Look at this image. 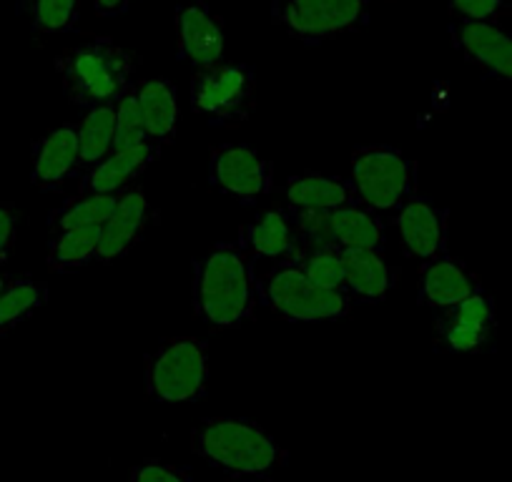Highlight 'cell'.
I'll return each mask as SVG.
<instances>
[{"label": "cell", "mask_w": 512, "mask_h": 482, "mask_svg": "<svg viewBox=\"0 0 512 482\" xmlns=\"http://www.w3.org/2000/svg\"><path fill=\"white\" fill-rule=\"evenodd\" d=\"M347 269V294L352 304H379L395 292L400 269L392 267L384 252L374 249H342Z\"/></svg>", "instance_id": "obj_19"}, {"label": "cell", "mask_w": 512, "mask_h": 482, "mask_svg": "<svg viewBox=\"0 0 512 482\" xmlns=\"http://www.w3.org/2000/svg\"><path fill=\"white\" fill-rule=\"evenodd\" d=\"M224 23L206 3L196 0L176 8V48L179 58L194 71L219 66L224 61Z\"/></svg>", "instance_id": "obj_13"}, {"label": "cell", "mask_w": 512, "mask_h": 482, "mask_svg": "<svg viewBox=\"0 0 512 482\" xmlns=\"http://www.w3.org/2000/svg\"><path fill=\"white\" fill-rule=\"evenodd\" d=\"M98 249H101V226H86V229H68L51 234L46 257L48 272H78V269L98 262Z\"/></svg>", "instance_id": "obj_23"}, {"label": "cell", "mask_w": 512, "mask_h": 482, "mask_svg": "<svg viewBox=\"0 0 512 482\" xmlns=\"http://www.w3.org/2000/svg\"><path fill=\"white\" fill-rule=\"evenodd\" d=\"M149 144L144 129V118L139 108V93L136 83L128 88L116 101V126H113V154L116 151H134Z\"/></svg>", "instance_id": "obj_29"}, {"label": "cell", "mask_w": 512, "mask_h": 482, "mask_svg": "<svg viewBox=\"0 0 512 482\" xmlns=\"http://www.w3.org/2000/svg\"><path fill=\"white\" fill-rule=\"evenodd\" d=\"M191 108L211 124L239 126L256 108V73L246 63H219L191 73Z\"/></svg>", "instance_id": "obj_7"}, {"label": "cell", "mask_w": 512, "mask_h": 482, "mask_svg": "<svg viewBox=\"0 0 512 482\" xmlns=\"http://www.w3.org/2000/svg\"><path fill=\"white\" fill-rule=\"evenodd\" d=\"M161 156V146L146 144L134 151H116L78 174V194H121Z\"/></svg>", "instance_id": "obj_18"}, {"label": "cell", "mask_w": 512, "mask_h": 482, "mask_svg": "<svg viewBox=\"0 0 512 482\" xmlns=\"http://www.w3.org/2000/svg\"><path fill=\"white\" fill-rule=\"evenodd\" d=\"M294 264H299V269H302L317 287L347 294V269H344L342 249H339L337 244L299 252Z\"/></svg>", "instance_id": "obj_28"}, {"label": "cell", "mask_w": 512, "mask_h": 482, "mask_svg": "<svg viewBox=\"0 0 512 482\" xmlns=\"http://www.w3.org/2000/svg\"><path fill=\"white\" fill-rule=\"evenodd\" d=\"M352 161L354 191L359 204L377 214H397L420 191V166L405 151L387 144L357 146Z\"/></svg>", "instance_id": "obj_6"}, {"label": "cell", "mask_w": 512, "mask_h": 482, "mask_svg": "<svg viewBox=\"0 0 512 482\" xmlns=\"http://www.w3.org/2000/svg\"><path fill=\"white\" fill-rule=\"evenodd\" d=\"M400 244L410 259L420 264L445 257L450 241V209L417 194L395 214Z\"/></svg>", "instance_id": "obj_11"}, {"label": "cell", "mask_w": 512, "mask_h": 482, "mask_svg": "<svg viewBox=\"0 0 512 482\" xmlns=\"http://www.w3.org/2000/svg\"><path fill=\"white\" fill-rule=\"evenodd\" d=\"M31 184L43 194L61 189L66 181L81 174L76 124H63L33 141Z\"/></svg>", "instance_id": "obj_15"}, {"label": "cell", "mask_w": 512, "mask_h": 482, "mask_svg": "<svg viewBox=\"0 0 512 482\" xmlns=\"http://www.w3.org/2000/svg\"><path fill=\"white\" fill-rule=\"evenodd\" d=\"M113 126H116V101L86 108L83 118L76 124L81 171L91 169L108 154H113Z\"/></svg>", "instance_id": "obj_24"}, {"label": "cell", "mask_w": 512, "mask_h": 482, "mask_svg": "<svg viewBox=\"0 0 512 482\" xmlns=\"http://www.w3.org/2000/svg\"><path fill=\"white\" fill-rule=\"evenodd\" d=\"M18 234V211L8 201L0 199V269L6 267L11 259L13 247H16Z\"/></svg>", "instance_id": "obj_33"}, {"label": "cell", "mask_w": 512, "mask_h": 482, "mask_svg": "<svg viewBox=\"0 0 512 482\" xmlns=\"http://www.w3.org/2000/svg\"><path fill=\"white\" fill-rule=\"evenodd\" d=\"M292 219L294 231H297L299 252H307V249H319V247H332V211H314V209H292V206H284Z\"/></svg>", "instance_id": "obj_30"}, {"label": "cell", "mask_w": 512, "mask_h": 482, "mask_svg": "<svg viewBox=\"0 0 512 482\" xmlns=\"http://www.w3.org/2000/svg\"><path fill=\"white\" fill-rule=\"evenodd\" d=\"M53 66L61 76L66 101L86 111V108L118 101V96L134 86L139 56L118 46L113 38L96 36L88 38L81 46L58 53Z\"/></svg>", "instance_id": "obj_3"}, {"label": "cell", "mask_w": 512, "mask_h": 482, "mask_svg": "<svg viewBox=\"0 0 512 482\" xmlns=\"http://www.w3.org/2000/svg\"><path fill=\"white\" fill-rule=\"evenodd\" d=\"M274 26L304 43L349 36L369 23V0H274Z\"/></svg>", "instance_id": "obj_8"}, {"label": "cell", "mask_w": 512, "mask_h": 482, "mask_svg": "<svg viewBox=\"0 0 512 482\" xmlns=\"http://www.w3.org/2000/svg\"><path fill=\"white\" fill-rule=\"evenodd\" d=\"M332 236L339 249L384 252V219L382 214L357 201L332 211Z\"/></svg>", "instance_id": "obj_22"}, {"label": "cell", "mask_w": 512, "mask_h": 482, "mask_svg": "<svg viewBox=\"0 0 512 482\" xmlns=\"http://www.w3.org/2000/svg\"><path fill=\"white\" fill-rule=\"evenodd\" d=\"M151 216H154V209H151L149 199H146L144 186L134 184L128 186L126 191H121L116 201V209L108 216L106 224L101 226L98 262L113 264L126 257L144 239L146 229L151 224Z\"/></svg>", "instance_id": "obj_14"}, {"label": "cell", "mask_w": 512, "mask_h": 482, "mask_svg": "<svg viewBox=\"0 0 512 482\" xmlns=\"http://www.w3.org/2000/svg\"><path fill=\"white\" fill-rule=\"evenodd\" d=\"M495 327V302L490 294L480 289L465 302L437 312L435 349L450 354H477L490 347Z\"/></svg>", "instance_id": "obj_10"}, {"label": "cell", "mask_w": 512, "mask_h": 482, "mask_svg": "<svg viewBox=\"0 0 512 482\" xmlns=\"http://www.w3.org/2000/svg\"><path fill=\"white\" fill-rule=\"evenodd\" d=\"M209 184L219 194L251 204L274 191L272 161L246 144L214 146L209 154Z\"/></svg>", "instance_id": "obj_9"}, {"label": "cell", "mask_w": 512, "mask_h": 482, "mask_svg": "<svg viewBox=\"0 0 512 482\" xmlns=\"http://www.w3.org/2000/svg\"><path fill=\"white\" fill-rule=\"evenodd\" d=\"M450 41L452 48L482 76L512 81V31L502 28L500 23L450 18Z\"/></svg>", "instance_id": "obj_12"}, {"label": "cell", "mask_w": 512, "mask_h": 482, "mask_svg": "<svg viewBox=\"0 0 512 482\" xmlns=\"http://www.w3.org/2000/svg\"><path fill=\"white\" fill-rule=\"evenodd\" d=\"M209 342L166 337L144 357L146 395L161 405L196 402L209 390Z\"/></svg>", "instance_id": "obj_4"}, {"label": "cell", "mask_w": 512, "mask_h": 482, "mask_svg": "<svg viewBox=\"0 0 512 482\" xmlns=\"http://www.w3.org/2000/svg\"><path fill=\"white\" fill-rule=\"evenodd\" d=\"M131 3H134V0H93V8H96L98 16L116 18L123 16V13L131 8Z\"/></svg>", "instance_id": "obj_34"}, {"label": "cell", "mask_w": 512, "mask_h": 482, "mask_svg": "<svg viewBox=\"0 0 512 482\" xmlns=\"http://www.w3.org/2000/svg\"><path fill=\"white\" fill-rule=\"evenodd\" d=\"M191 452L234 482H269L289 462V450L249 417L199 420L191 427Z\"/></svg>", "instance_id": "obj_1"}, {"label": "cell", "mask_w": 512, "mask_h": 482, "mask_svg": "<svg viewBox=\"0 0 512 482\" xmlns=\"http://www.w3.org/2000/svg\"><path fill=\"white\" fill-rule=\"evenodd\" d=\"M282 196L292 209H314V211H337L342 206L357 204V191L352 179L319 171H304V174L289 176L282 186Z\"/></svg>", "instance_id": "obj_20"}, {"label": "cell", "mask_w": 512, "mask_h": 482, "mask_svg": "<svg viewBox=\"0 0 512 482\" xmlns=\"http://www.w3.org/2000/svg\"><path fill=\"white\" fill-rule=\"evenodd\" d=\"M480 289V277L452 254L420 264V287H417V304L420 307L437 309V312L450 309Z\"/></svg>", "instance_id": "obj_16"}, {"label": "cell", "mask_w": 512, "mask_h": 482, "mask_svg": "<svg viewBox=\"0 0 512 482\" xmlns=\"http://www.w3.org/2000/svg\"><path fill=\"white\" fill-rule=\"evenodd\" d=\"M11 279H13V277H8L6 269H0V294L6 292V287H8V284H11Z\"/></svg>", "instance_id": "obj_35"}, {"label": "cell", "mask_w": 512, "mask_h": 482, "mask_svg": "<svg viewBox=\"0 0 512 482\" xmlns=\"http://www.w3.org/2000/svg\"><path fill=\"white\" fill-rule=\"evenodd\" d=\"M118 194H76L68 196L63 204L51 209L48 214V231L58 234V231L68 229H86V226H103L108 216L116 209Z\"/></svg>", "instance_id": "obj_25"}, {"label": "cell", "mask_w": 512, "mask_h": 482, "mask_svg": "<svg viewBox=\"0 0 512 482\" xmlns=\"http://www.w3.org/2000/svg\"><path fill=\"white\" fill-rule=\"evenodd\" d=\"M128 482H194V475H191L189 467L156 460V457H146V460L136 462L131 467Z\"/></svg>", "instance_id": "obj_32"}, {"label": "cell", "mask_w": 512, "mask_h": 482, "mask_svg": "<svg viewBox=\"0 0 512 482\" xmlns=\"http://www.w3.org/2000/svg\"><path fill=\"white\" fill-rule=\"evenodd\" d=\"M259 307L256 267L239 241H219L194 259V314L211 329H236Z\"/></svg>", "instance_id": "obj_2"}, {"label": "cell", "mask_w": 512, "mask_h": 482, "mask_svg": "<svg viewBox=\"0 0 512 482\" xmlns=\"http://www.w3.org/2000/svg\"><path fill=\"white\" fill-rule=\"evenodd\" d=\"M136 93H139L141 118L149 136V144L169 146L176 139L179 129V93L169 78H146L136 81Z\"/></svg>", "instance_id": "obj_21"}, {"label": "cell", "mask_w": 512, "mask_h": 482, "mask_svg": "<svg viewBox=\"0 0 512 482\" xmlns=\"http://www.w3.org/2000/svg\"><path fill=\"white\" fill-rule=\"evenodd\" d=\"M251 262H294L299 254L297 231H294L292 219L287 209H269L256 214L254 221L241 226L239 239Z\"/></svg>", "instance_id": "obj_17"}, {"label": "cell", "mask_w": 512, "mask_h": 482, "mask_svg": "<svg viewBox=\"0 0 512 482\" xmlns=\"http://www.w3.org/2000/svg\"><path fill=\"white\" fill-rule=\"evenodd\" d=\"M259 304L284 322H337L352 314V299L344 292L317 287L294 262L272 264L267 272L256 274Z\"/></svg>", "instance_id": "obj_5"}, {"label": "cell", "mask_w": 512, "mask_h": 482, "mask_svg": "<svg viewBox=\"0 0 512 482\" xmlns=\"http://www.w3.org/2000/svg\"><path fill=\"white\" fill-rule=\"evenodd\" d=\"M510 0H447V11L452 21L500 23L510 16Z\"/></svg>", "instance_id": "obj_31"}, {"label": "cell", "mask_w": 512, "mask_h": 482, "mask_svg": "<svg viewBox=\"0 0 512 482\" xmlns=\"http://www.w3.org/2000/svg\"><path fill=\"white\" fill-rule=\"evenodd\" d=\"M18 13L36 36L71 33L81 21V0H18Z\"/></svg>", "instance_id": "obj_27"}, {"label": "cell", "mask_w": 512, "mask_h": 482, "mask_svg": "<svg viewBox=\"0 0 512 482\" xmlns=\"http://www.w3.org/2000/svg\"><path fill=\"white\" fill-rule=\"evenodd\" d=\"M48 302V289L46 284L36 282L31 277H18L11 279L6 292L0 294V337L11 334L13 329L21 327L26 319Z\"/></svg>", "instance_id": "obj_26"}]
</instances>
